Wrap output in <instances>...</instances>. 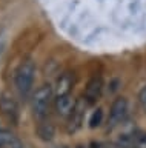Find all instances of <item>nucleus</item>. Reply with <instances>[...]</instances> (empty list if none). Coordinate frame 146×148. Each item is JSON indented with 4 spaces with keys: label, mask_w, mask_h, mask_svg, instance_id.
I'll return each instance as SVG.
<instances>
[{
    "label": "nucleus",
    "mask_w": 146,
    "mask_h": 148,
    "mask_svg": "<svg viewBox=\"0 0 146 148\" xmlns=\"http://www.w3.org/2000/svg\"><path fill=\"white\" fill-rule=\"evenodd\" d=\"M34 79H35V65L33 60H26V62H22L20 66L17 68L16 71V88L19 91V94L26 99L31 91H33L34 86Z\"/></svg>",
    "instance_id": "1"
},
{
    "label": "nucleus",
    "mask_w": 146,
    "mask_h": 148,
    "mask_svg": "<svg viewBox=\"0 0 146 148\" xmlns=\"http://www.w3.org/2000/svg\"><path fill=\"white\" fill-rule=\"evenodd\" d=\"M52 97H54V88L51 85H42L37 91L33 94V111L34 116L37 119H43L48 114L49 108L52 103Z\"/></svg>",
    "instance_id": "2"
},
{
    "label": "nucleus",
    "mask_w": 146,
    "mask_h": 148,
    "mask_svg": "<svg viewBox=\"0 0 146 148\" xmlns=\"http://www.w3.org/2000/svg\"><path fill=\"white\" fill-rule=\"evenodd\" d=\"M128 114H129V100L126 97H117L112 102L111 110H109V117H108V123L111 127L120 125L122 122H125Z\"/></svg>",
    "instance_id": "3"
},
{
    "label": "nucleus",
    "mask_w": 146,
    "mask_h": 148,
    "mask_svg": "<svg viewBox=\"0 0 146 148\" xmlns=\"http://www.w3.org/2000/svg\"><path fill=\"white\" fill-rule=\"evenodd\" d=\"M103 88H105V82L102 76H92L89 79L88 85L85 88V102L88 105H94L97 103V100L102 97L103 94Z\"/></svg>",
    "instance_id": "4"
},
{
    "label": "nucleus",
    "mask_w": 146,
    "mask_h": 148,
    "mask_svg": "<svg viewBox=\"0 0 146 148\" xmlns=\"http://www.w3.org/2000/svg\"><path fill=\"white\" fill-rule=\"evenodd\" d=\"M85 105H88L85 99H77V103L72 110V113L68 116V133H75L79 131L81 123H83V116H85Z\"/></svg>",
    "instance_id": "5"
},
{
    "label": "nucleus",
    "mask_w": 146,
    "mask_h": 148,
    "mask_svg": "<svg viewBox=\"0 0 146 148\" xmlns=\"http://www.w3.org/2000/svg\"><path fill=\"white\" fill-rule=\"evenodd\" d=\"M118 143L123 148H146V133L135 131L131 134H125L118 139Z\"/></svg>",
    "instance_id": "6"
},
{
    "label": "nucleus",
    "mask_w": 146,
    "mask_h": 148,
    "mask_svg": "<svg viewBox=\"0 0 146 148\" xmlns=\"http://www.w3.org/2000/svg\"><path fill=\"white\" fill-rule=\"evenodd\" d=\"M75 103H77V100L71 94L56 97V111H57V114L68 119V116H69L72 113V110H74Z\"/></svg>",
    "instance_id": "7"
},
{
    "label": "nucleus",
    "mask_w": 146,
    "mask_h": 148,
    "mask_svg": "<svg viewBox=\"0 0 146 148\" xmlns=\"http://www.w3.org/2000/svg\"><path fill=\"white\" fill-rule=\"evenodd\" d=\"M0 110L2 113L6 116L11 122H17V117H19V106H17V102L10 96H3L0 99Z\"/></svg>",
    "instance_id": "8"
},
{
    "label": "nucleus",
    "mask_w": 146,
    "mask_h": 148,
    "mask_svg": "<svg viewBox=\"0 0 146 148\" xmlns=\"http://www.w3.org/2000/svg\"><path fill=\"white\" fill-rule=\"evenodd\" d=\"M72 76L69 73H63L60 77L57 79L56 82V86H54V96L56 97H60V96H66V94H71V88H72Z\"/></svg>",
    "instance_id": "9"
},
{
    "label": "nucleus",
    "mask_w": 146,
    "mask_h": 148,
    "mask_svg": "<svg viewBox=\"0 0 146 148\" xmlns=\"http://www.w3.org/2000/svg\"><path fill=\"white\" fill-rule=\"evenodd\" d=\"M0 148H23L22 142L6 130H0Z\"/></svg>",
    "instance_id": "10"
},
{
    "label": "nucleus",
    "mask_w": 146,
    "mask_h": 148,
    "mask_svg": "<svg viewBox=\"0 0 146 148\" xmlns=\"http://www.w3.org/2000/svg\"><path fill=\"white\" fill-rule=\"evenodd\" d=\"M102 122H103V110L97 108L95 111H92V114H91V117L88 120L89 128H97V127L102 125Z\"/></svg>",
    "instance_id": "11"
},
{
    "label": "nucleus",
    "mask_w": 146,
    "mask_h": 148,
    "mask_svg": "<svg viewBox=\"0 0 146 148\" xmlns=\"http://www.w3.org/2000/svg\"><path fill=\"white\" fill-rule=\"evenodd\" d=\"M39 134H40V137L43 139V140H51L52 136H54V127L51 123H42L39 127Z\"/></svg>",
    "instance_id": "12"
},
{
    "label": "nucleus",
    "mask_w": 146,
    "mask_h": 148,
    "mask_svg": "<svg viewBox=\"0 0 146 148\" xmlns=\"http://www.w3.org/2000/svg\"><path fill=\"white\" fill-rule=\"evenodd\" d=\"M139 100H140L141 106L146 110V86H143V88L140 90V92H139Z\"/></svg>",
    "instance_id": "13"
},
{
    "label": "nucleus",
    "mask_w": 146,
    "mask_h": 148,
    "mask_svg": "<svg viewBox=\"0 0 146 148\" xmlns=\"http://www.w3.org/2000/svg\"><path fill=\"white\" fill-rule=\"evenodd\" d=\"M2 51H3V39L0 37V56H2Z\"/></svg>",
    "instance_id": "14"
},
{
    "label": "nucleus",
    "mask_w": 146,
    "mask_h": 148,
    "mask_svg": "<svg viewBox=\"0 0 146 148\" xmlns=\"http://www.w3.org/2000/svg\"><path fill=\"white\" fill-rule=\"evenodd\" d=\"M62 148H68V147H62Z\"/></svg>",
    "instance_id": "15"
}]
</instances>
